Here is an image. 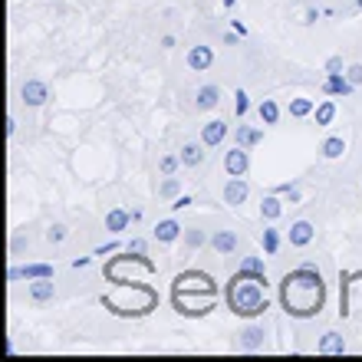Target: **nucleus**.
Listing matches in <instances>:
<instances>
[{"label": "nucleus", "mask_w": 362, "mask_h": 362, "mask_svg": "<svg viewBox=\"0 0 362 362\" xmlns=\"http://www.w3.org/2000/svg\"><path fill=\"white\" fill-rule=\"evenodd\" d=\"M204 161V142H188L185 149H181V165L185 168H194V165H201Z\"/></svg>", "instance_id": "obj_12"}, {"label": "nucleus", "mask_w": 362, "mask_h": 362, "mask_svg": "<svg viewBox=\"0 0 362 362\" xmlns=\"http://www.w3.org/2000/svg\"><path fill=\"white\" fill-rule=\"evenodd\" d=\"M323 93H333V96H349V93H352L349 76L330 73V76H326V86H323Z\"/></svg>", "instance_id": "obj_9"}, {"label": "nucleus", "mask_w": 362, "mask_h": 362, "mask_svg": "<svg viewBox=\"0 0 362 362\" xmlns=\"http://www.w3.org/2000/svg\"><path fill=\"white\" fill-rule=\"evenodd\" d=\"M192 290L214 293V280L208 277V274H198V270H192V274H178V277H175V293H192Z\"/></svg>", "instance_id": "obj_3"}, {"label": "nucleus", "mask_w": 362, "mask_h": 362, "mask_svg": "<svg viewBox=\"0 0 362 362\" xmlns=\"http://www.w3.org/2000/svg\"><path fill=\"white\" fill-rule=\"evenodd\" d=\"M323 277L320 270H313V267H300L293 274L283 277L280 283V300H283V309H287L290 316H300V320H307V316H316L323 309Z\"/></svg>", "instance_id": "obj_1"}, {"label": "nucleus", "mask_w": 362, "mask_h": 362, "mask_svg": "<svg viewBox=\"0 0 362 362\" xmlns=\"http://www.w3.org/2000/svg\"><path fill=\"white\" fill-rule=\"evenodd\" d=\"M313 112V99H293L290 102V116L293 119H303V116H309Z\"/></svg>", "instance_id": "obj_24"}, {"label": "nucleus", "mask_w": 362, "mask_h": 362, "mask_svg": "<svg viewBox=\"0 0 362 362\" xmlns=\"http://www.w3.org/2000/svg\"><path fill=\"white\" fill-rule=\"evenodd\" d=\"M241 346H244V349H260V346H264V330H260V326H247V330L241 333Z\"/></svg>", "instance_id": "obj_17"}, {"label": "nucleus", "mask_w": 362, "mask_h": 362, "mask_svg": "<svg viewBox=\"0 0 362 362\" xmlns=\"http://www.w3.org/2000/svg\"><path fill=\"white\" fill-rule=\"evenodd\" d=\"M178 234H181L178 221H161L159 227H155V237H159L161 244H171V241H178Z\"/></svg>", "instance_id": "obj_18"}, {"label": "nucleus", "mask_w": 362, "mask_h": 362, "mask_svg": "<svg viewBox=\"0 0 362 362\" xmlns=\"http://www.w3.org/2000/svg\"><path fill=\"white\" fill-rule=\"evenodd\" d=\"M333 119H336V106H333V102H323V106L316 109V126H330Z\"/></svg>", "instance_id": "obj_25"}, {"label": "nucleus", "mask_w": 362, "mask_h": 362, "mask_svg": "<svg viewBox=\"0 0 362 362\" xmlns=\"http://www.w3.org/2000/svg\"><path fill=\"white\" fill-rule=\"evenodd\" d=\"M224 168H227V175H231V178H244V175H247V152H244V145H234V149L227 152Z\"/></svg>", "instance_id": "obj_5"}, {"label": "nucleus", "mask_w": 362, "mask_h": 362, "mask_svg": "<svg viewBox=\"0 0 362 362\" xmlns=\"http://www.w3.org/2000/svg\"><path fill=\"white\" fill-rule=\"evenodd\" d=\"M277 247H280V234L274 231V227H267L264 231V250L267 254H277Z\"/></svg>", "instance_id": "obj_27"}, {"label": "nucleus", "mask_w": 362, "mask_h": 362, "mask_svg": "<svg viewBox=\"0 0 362 362\" xmlns=\"http://www.w3.org/2000/svg\"><path fill=\"white\" fill-rule=\"evenodd\" d=\"M277 119H280L277 102H274V99H264V102H260V122H264V126H274Z\"/></svg>", "instance_id": "obj_22"}, {"label": "nucleus", "mask_w": 362, "mask_h": 362, "mask_svg": "<svg viewBox=\"0 0 362 362\" xmlns=\"http://www.w3.org/2000/svg\"><path fill=\"white\" fill-rule=\"evenodd\" d=\"M224 201L227 204H244L247 201V181L244 178H231L227 185H224Z\"/></svg>", "instance_id": "obj_8"}, {"label": "nucleus", "mask_w": 362, "mask_h": 362, "mask_svg": "<svg viewBox=\"0 0 362 362\" xmlns=\"http://www.w3.org/2000/svg\"><path fill=\"white\" fill-rule=\"evenodd\" d=\"M224 135H227V122H221V119H211V122L201 128V142L204 145H211V149L214 145H221Z\"/></svg>", "instance_id": "obj_7"}, {"label": "nucleus", "mask_w": 362, "mask_h": 362, "mask_svg": "<svg viewBox=\"0 0 362 362\" xmlns=\"http://www.w3.org/2000/svg\"><path fill=\"white\" fill-rule=\"evenodd\" d=\"M221 4H224V7H234V4H237V0H221Z\"/></svg>", "instance_id": "obj_38"}, {"label": "nucleus", "mask_w": 362, "mask_h": 362, "mask_svg": "<svg viewBox=\"0 0 362 362\" xmlns=\"http://www.w3.org/2000/svg\"><path fill=\"white\" fill-rule=\"evenodd\" d=\"M211 247L217 250V254H234L237 250V234L234 231H217V234H211Z\"/></svg>", "instance_id": "obj_10"}, {"label": "nucleus", "mask_w": 362, "mask_h": 362, "mask_svg": "<svg viewBox=\"0 0 362 362\" xmlns=\"http://www.w3.org/2000/svg\"><path fill=\"white\" fill-rule=\"evenodd\" d=\"M56 287H53V277H40L30 283V297L36 300V303H46V300H53Z\"/></svg>", "instance_id": "obj_11"}, {"label": "nucleus", "mask_w": 362, "mask_h": 362, "mask_svg": "<svg viewBox=\"0 0 362 362\" xmlns=\"http://www.w3.org/2000/svg\"><path fill=\"white\" fill-rule=\"evenodd\" d=\"M359 7H362V0H359Z\"/></svg>", "instance_id": "obj_39"}, {"label": "nucleus", "mask_w": 362, "mask_h": 362, "mask_svg": "<svg viewBox=\"0 0 362 362\" xmlns=\"http://www.w3.org/2000/svg\"><path fill=\"white\" fill-rule=\"evenodd\" d=\"M280 211H283V204H280V198H274V194L260 201V214H264L267 221H277V217H280Z\"/></svg>", "instance_id": "obj_21"}, {"label": "nucleus", "mask_w": 362, "mask_h": 362, "mask_svg": "<svg viewBox=\"0 0 362 362\" xmlns=\"http://www.w3.org/2000/svg\"><path fill=\"white\" fill-rule=\"evenodd\" d=\"M185 244H188V247H201L204 244V234H201V231H188V234H185Z\"/></svg>", "instance_id": "obj_31"}, {"label": "nucleus", "mask_w": 362, "mask_h": 362, "mask_svg": "<svg viewBox=\"0 0 362 362\" xmlns=\"http://www.w3.org/2000/svg\"><path fill=\"white\" fill-rule=\"evenodd\" d=\"M211 63H214L211 46H192V50H188V66H192L194 73H204V69H211Z\"/></svg>", "instance_id": "obj_6"}, {"label": "nucleus", "mask_w": 362, "mask_h": 362, "mask_svg": "<svg viewBox=\"0 0 362 362\" xmlns=\"http://www.w3.org/2000/svg\"><path fill=\"white\" fill-rule=\"evenodd\" d=\"M217 99H221V89H217V86H201V89H198V99H194V106L204 112V109L217 106Z\"/></svg>", "instance_id": "obj_15"}, {"label": "nucleus", "mask_w": 362, "mask_h": 362, "mask_svg": "<svg viewBox=\"0 0 362 362\" xmlns=\"http://www.w3.org/2000/svg\"><path fill=\"white\" fill-rule=\"evenodd\" d=\"M264 283H267V277H260V274L237 270L234 277H231V283H227V307L234 309L237 316H260L267 309Z\"/></svg>", "instance_id": "obj_2"}, {"label": "nucleus", "mask_w": 362, "mask_h": 362, "mask_svg": "<svg viewBox=\"0 0 362 362\" xmlns=\"http://www.w3.org/2000/svg\"><path fill=\"white\" fill-rule=\"evenodd\" d=\"M13 132H17V119H7V135H13Z\"/></svg>", "instance_id": "obj_37"}, {"label": "nucleus", "mask_w": 362, "mask_h": 362, "mask_svg": "<svg viewBox=\"0 0 362 362\" xmlns=\"http://www.w3.org/2000/svg\"><path fill=\"white\" fill-rule=\"evenodd\" d=\"M178 165H181V155L178 159H175V155H165V159H161V171H165V175H171Z\"/></svg>", "instance_id": "obj_30"}, {"label": "nucleus", "mask_w": 362, "mask_h": 362, "mask_svg": "<svg viewBox=\"0 0 362 362\" xmlns=\"http://www.w3.org/2000/svg\"><path fill=\"white\" fill-rule=\"evenodd\" d=\"M342 69V60L340 56H330V63H326V73H340Z\"/></svg>", "instance_id": "obj_35"}, {"label": "nucleus", "mask_w": 362, "mask_h": 362, "mask_svg": "<svg viewBox=\"0 0 362 362\" xmlns=\"http://www.w3.org/2000/svg\"><path fill=\"white\" fill-rule=\"evenodd\" d=\"M178 192H181V185H178V178H168L165 185L159 188V194L161 198H178Z\"/></svg>", "instance_id": "obj_28"}, {"label": "nucleus", "mask_w": 362, "mask_h": 362, "mask_svg": "<svg viewBox=\"0 0 362 362\" xmlns=\"http://www.w3.org/2000/svg\"><path fill=\"white\" fill-rule=\"evenodd\" d=\"M234 112H237V116H244V112H247V93H244V89H237V102H234Z\"/></svg>", "instance_id": "obj_32"}, {"label": "nucleus", "mask_w": 362, "mask_h": 362, "mask_svg": "<svg viewBox=\"0 0 362 362\" xmlns=\"http://www.w3.org/2000/svg\"><path fill=\"white\" fill-rule=\"evenodd\" d=\"M346 76H349V83H352V86H362V66H359V63L349 66V73H346Z\"/></svg>", "instance_id": "obj_33"}, {"label": "nucleus", "mask_w": 362, "mask_h": 362, "mask_svg": "<svg viewBox=\"0 0 362 362\" xmlns=\"http://www.w3.org/2000/svg\"><path fill=\"white\" fill-rule=\"evenodd\" d=\"M20 277H27V280L53 277V267H50V264H27V267H20Z\"/></svg>", "instance_id": "obj_20"}, {"label": "nucleus", "mask_w": 362, "mask_h": 362, "mask_svg": "<svg viewBox=\"0 0 362 362\" xmlns=\"http://www.w3.org/2000/svg\"><path fill=\"white\" fill-rule=\"evenodd\" d=\"M20 96L27 106H43V102L50 99V89H46V83H40V79H27V83L20 86Z\"/></svg>", "instance_id": "obj_4"}, {"label": "nucleus", "mask_w": 362, "mask_h": 362, "mask_svg": "<svg viewBox=\"0 0 362 362\" xmlns=\"http://www.w3.org/2000/svg\"><path fill=\"white\" fill-rule=\"evenodd\" d=\"M128 254H145V241H132V244H128Z\"/></svg>", "instance_id": "obj_36"}, {"label": "nucleus", "mask_w": 362, "mask_h": 362, "mask_svg": "<svg viewBox=\"0 0 362 362\" xmlns=\"http://www.w3.org/2000/svg\"><path fill=\"white\" fill-rule=\"evenodd\" d=\"M63 237H66V227H63V224H53V227L46 231V241H50V244H60Z\"/></svg>", "instance_id": "obj_29"}, {"label": "nucleus", "mask_w": 362, "mask_h": 362, "mask_svg": "<svg viewBox=\"0 0 362 362\" xmlns=\"http://www.w3.org/2000/svg\"><path fill=\"white\" fill-rule=\"evenodd\" d=\"M260 139H264V132H260V128L237 126V145H244V149H250V145H257Z\"/></svg>", "instance_id": "obj_19"}, {"label": "nucleus", "mask_w": 362, "mask_h": 362, "mask_svg": "<svg viewBox=\"0 0 362 362\" xmlns=\"http://www.w3.org/2000/svg\"><path fill=\"white\" fill-rule=\"evenodd\" d=\"M309 241H313V224L309 221H297L290 227V244L293 247H307Z\"/></svg>", "instance_id": "obj_13"}, {"label": "nucleus", "mask_w": 362, "mask_h": 362, "mask_svg": "<svg viewBox=\"0 0 362 362\" xmlns=\"http://www.w3.org/2000/svg\"><path fill=\"white\" fill-rule=\"evenodd\" d=\"M320 152H323V155H326V159H340L342 152H346V142L333 135V139H326V142H323V149H320Z\"/></svg>", "instance_id": "obj_23"}, {"label": "nucleus", "mask_w": 362, "mask_h": 362, "mask_svg": "<svg viewBox=\"0 0 362 362\" xmlns=\"http://www.w3.org/2000/svg\"><path fill=\"white\" fill-rule=\"evenodd\" d=\"M320 352L323 356H342L346 352V340H342L340 333H326L320 340Z\"/></svg>", "instance_id": "obj_14"}, {"label": "nucleus", "mask_w": 362, "mask_h": 362, "mask_svg": "<svg viewBox=\"0 0 362 362\" xmlns=\"http://www.w3.org/2000/svg\"><path fill=\"white\" fill-rule=\"evenodd\" d=\"M241 270H247V274H260V277H267L264 260H260V257H244V260H241Z\"/></svg>", "instance_id": "obj_26"}, {"label": "nucleus", "mask_w": 362, "mask_h": 362, "mask_svg": "<svg viewBox=\"0 0 362 362\" xmlns=\"http://www.w3.org/2000/svg\"><path fill=\"white\" fill-rule=\"evenodd\" d=\"M128 221H132V214L122 211V208H116V211H109L106 217V231H112V234H119V231H126Z\"/></svg>", "instance_id": "obj_16"}, {"label": "nucleus", "mask_w": 362, "mask_h": 362, "mask_svg": "<svg viewBox=\"0 0 362 362\" xmlns=\"http://www.w3.org/2000/svg\"><path fill=\"white\" fill-rule=\"evenodd\" d=\"M188 204H192V198H188V194H178V198H175V204H171V208H175V211H185Z\"/></svg>", "instance_id": "obj_34"}]
</instances>
